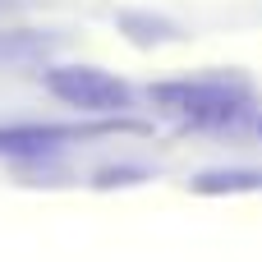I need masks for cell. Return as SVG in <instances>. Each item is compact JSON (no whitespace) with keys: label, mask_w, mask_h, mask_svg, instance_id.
<instances>
[{"label":"cell","mask_w":262,"mask_h":262,"mask_svg":"<svg viewBox=\"0 0 262 262\" xmlns=\"http://www.w3.org/2000/svg\"><path fill=\"white\" fill-rule=\"evenodd\" d=\"M152 101L193 124H230L253 106V88L239 78H170L152 88Z\"/></svg>","instance_id":"6da1fadb"},{"label":"cell","mask_w":262,"mask_h":262,"mask_svg":"<svg viewBox=\"0 0 262 262\" xmlns=\"http://www.w3.org/2000/svg\"><path fill=\"white\" fill-rule=\"evenodd\" d=\"M46 92L83 115H120L134 106V88L97 64H60V69H46L41 74Z\"/></svg>","instance_id":"7a4b0ae2"},{"label":"cell","mask_w":262,"mask_h":262,"mask_svg":"<svg viewBox=\"0 0 262 262\" xmlns=\"http://www.w3.org/2000/svg\"><path fill=\"white\" fill-rule=\"evenodd\" d=\"M88 129H64V124H9L0 129V152L5 157H41L51 147H60L64 138H78Z\"/></svg>","instance_id":"3957f363"},{"label":"cell","mask_w":262,"mask_h":262,"mask_svg":"<svg viewBox=\"0 0 262 262\" xmlns=\"http://www.w3.org/2000/svg\"><path fill=\"white\" fill-rule=\"evenodd\" d=\"M198 193H253L262 189V170H207L193 180Z\"/></svg>","instance_id":"277c9868"},{"label":"cell","mask_w":262,"mask_h":262,"mask_svg":"<svg viewBox=\"0 0 262 262\" xmlns=\"http://www.w3.org/2000/svg\"><path fill=\"white\" fill-rule=\"evenodd\" d=\"M28 46H32V41H28V37H18V32H14V37H0V60H5L9 51H28Z\"/></svg>","instance_id":"5b68a950"},{"label":"cell","mask_w":262,"mask_h":262,"mask_svg":"<svg viewBox=\"0 0 262 262\" xmlns=\"http://www.w3.org/2000/svg\"><path fill=\"white\" fill-rule=\"evenodd\" d=\"M5 9H14V0H0V14H5Z\"/></svg>","instance_id":"8992f818"},{"label":"cell","mask_w":262,"mask_h":262,"mask_svg":"<svg viewBox=\"0 0 262 262\" xmlns=\"http://www.w3.org/2000/svg\"><path fill=\"white\" fill-rule=\"evenodd\" d=\"M258 134H262V120H258Z\"/></svg>","instance_id":"52a82bcc"}]
</instances>
